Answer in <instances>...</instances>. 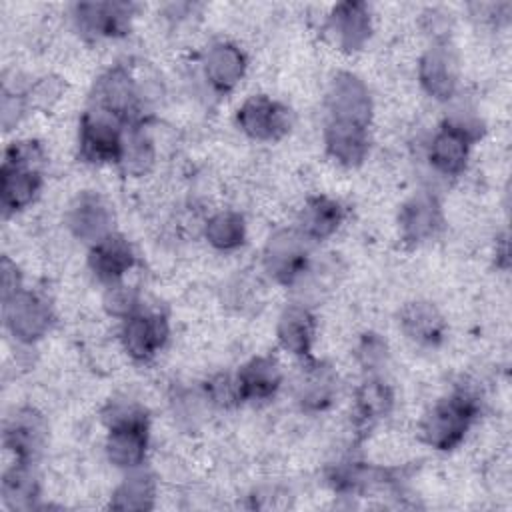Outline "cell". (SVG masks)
I'll list each match as a JSON object with an SVG mask.
<instances>
[{
    "label": "cell",
    "mask_w": 512,
    "mask_h": 512,
    "mask_svg": "<svg viewBox=\"0 0 512 512\" xmlns=\"http://www.w3.org/2000/svg\"><path fill=\"white\" fill-rule=\"evenodd\" d=\"M108 424L106 454L118 468H136L144 462L148 448V418L136 404H112L104 412Z\"/></svg>",
    "instance_id": "6da1fadb"
},
{
    "label": "cell",
    "mask_w": 512,
    "mask_h": 512,
    "mask_svg": "<svg viewBox=\"0 0 512 512\" xmlns=\"http://www.w3.org/2000/svg\"><path fill=\"white\" fill-rule=\"evenodd\" d=\"M204 236L210 246L218 250H234L242 246L246 238V224L238 212L224 210L214 214L204 228Z\"/></svg>",
    "instance_id": "f546056e"
},
{
    "label": "cell",
    "mask_w": 512,
    "mask_h": 512,
    "mask_svg": "<svg viewBox=\"0 0 512 512\" xmlns=\"http://www.w3.org/2000/svg\"><path fill=\"white\" fill-rule=\"evenodd\" d=\"M326 152L342 166H360L368 154V128L348 122H326Z\"/></svg>",
    "instance_id": "44dd1931"
},
{
    "label": "cell",
    "mask_w": 512,
    "mask_h": 512,
    "mask_svg": "<svg viewBox=\"0 0 512 512\" xmlns=\"http://www.w3.org/2000/svg\"><path fill=\"white\" fill-rule=\"evenodd\" d=\"M156 484L150 474L134 472L114 490L110 506L116 510H150L154 506Z\"/></svg>",
    "instance_id": "f1b7e54d"
},
{
    "label": "cell",
    "mask_w": 512,
    "mask_h": 512,
    "mask_svg": "<svg viewBox=\"0 0 512 512\" xmlns=\"http://www.w3.org/2000/svg\"><path fill=\"white\" fill-rule=\"evenodd\" d=\"M134 6L128 2H82L74 6L78 30L92 38L124 36L130 28Z\"/></svg>",
    "instance_id": "30bf717a"
},
{
    "label": "cell",
    "mask_w": 512,
    "mask_h": 512,
    "mask_svg": "<svg viewBox=\"0 0 512 512\" xmlns=\"http://www.w3.org/2000/svg\"><path fill=\"white\" fill-rule=\"evenodd\" d=\"M328 30L344 52L360 50L372 32L370 8L364 2H340L328 16Z\"/></svg>",
    "instance_id": "9a60e30c"
},
{
    "label": "cell",
    "mask_w": 512,
    "mask_h": 512,
    "mask_svg": "<svg viewBox=\"0 0 512 512\" xmlns=\"http://www.w3.org/2000/svg\"><path fill=\"white\" fill-rule=\"evenodd\" d=\"M478 414V398L470 390H456L438 400L422 420V438L436 450H450L462 442Z\"/></svg>",
    "instance_id": "7a4b0ae2"
},
{
    "label": "cell",
    "mask_w": 512,
    "mask_h": 512,
    "mask_svg": "<svg viewBox=\"0 0 512 512\" xmlns=\"http://www.w3.org/2000/svg\"><path fill=\"white\" fill-rule=\"evenodd\" d=\"M4 316L8 330L24 344H32L42 338L52 324L50 304L42 296L26 290H20L4 302Z\"/></svg>",
    "instance_id": "9c48e42d"
},
{
    "label": "cell",
    "mask_w": 512,
    "mask_h": 512,
    "mask_svg": "<svg viewBox=\"0 0 512 512\" xmlns=\"http://www.w3.org/2000/svg\"><path fill=\"white\" fill-rule=\"evenodd\" d=\"M104 310L116 318H128L138 312V294L134 288L124 286L120 282L110 284L104 294Z\"/></svg>",
    "instance_id": "4dcf8cb0"
},
{
    "label": "cell",
    "mask_w": 512,
    "mask_h": 512,
    "mask_svg": "<svg viewBox=\"0 0 512 512\" xmlns=\"http://www.w3.org/2000/svg\"><path fill=\"white\" fill-rule=\"evenodd\" d=\"M124 124L116 118L88 108L80 120L78 156L88 164H110L120 160Z\"/></svg>",
    "instance_id": "277c9868"
},
{
    "label": "cell",
    "mask_w": 512,
    "mask_h": 512,
    "mask_svg": "<svg viewBox=\"0 0 512 512\" xmlns=\"http://www.w3.org/2000/svg\"><path fill=\"white\" fill-rule=\"evenodd\" d=\"M154 144L150 136L144 132L142 122L130 124L124 128L122 136V152L118 164L128 176H144L154 166Z\"/></svg>",
    "instance_id": "4316f807"
},
{
    "label": "cell",
    "mask_w": 512,
    "mask_h": 512,
    "mask_svg": "<svg viewBox=\"0 0 512 512\" xmlns=\"http://www.w3.org/2000/svg\"><path fill=\"white\" fill-rule=\"evenodd\" d=\"M64 84L60 78L54 76H46L42 80H38L26 94V106L28 108H38V110H48L52 108V104L62 96Z\"/></svg>",
    "instance_id": "d6a6232c"
},
{
    "label": "cell",
    "mask_w": 512,
    "mask_h": 512,
    "mask_svg": "<svg viewBox=\"0 0 512 512\" xmlns=\"http://www.w3.org/2000/svg\"><path fill=\"white\" fill-rule=\"evenodd\" d=\"M206 394L216 406H222V408H230L242 402L236 376L232 378L228 374H216L214 378H210L206 382Z\"/></svg>",
    "instance_id": "836d02e7"
},
{
    "label": "cell",
    "mask_w": 512,
    "mask_h": 512,
    "mask_svg": "<svg viewBox=\"0 0 512 512\" xmlns=\"http://www.w3.org/2000/svg\"><path fill=\"white\" fill-rule=\"evenodd\" d=\"M238 126L254 140H280L294 124L292 110L268 96H250L238 108Z\"/></svg>",
    "instance_id": "ba28073f"
},
{
    "label": "cell",
    "mask_w": 512,
    "mask_h": 512,
    "mask_svg": "<svg viewBox=\"0 0 512 512\" xmlns=\"http://www.w3.org/2000/svg\"><path fill=\"white\" fill-rule=\"evenodd\" d=\"M294 392L304 410H324L332 404L336 394V372L326 362H308L296 378Z\"/></svg>",
    "instance_id": "d6986e66"
},
{
    "label": "cell",
    "mask_w": 512,
    "mask_h": 512,
    "mask_svg": "<svg viewBox=\"0 0 512 512\" xmlns=\"http://www.w3.org/2000/svg\"><path fill=\"white\" fill-rule=\"evenodd\" d=\"M342 220L344 208L340 206V202L328 196H312L308 198L300 212L298 230L306 240L318 242L332 236L342 224Z\"/></svg>",
    "instance_id": "d4e9b609"
},
{
    "label": "cell",
    "mask_w": 512,
    "mask_h": 512,
    "mask_svg": "<svg viewBox=\"0 0 512 512\" xmlns=\"http://www.w3.org/2000/svg\"><path fill=\"white\" fill-rule=\"evenodd\" d=\"M88 264L98 280L116 284L134 266V252L124 236L112 232L92 244Z\"/></svg>",
    "instance_id": "e0dca14e"
},
{
    "label": "cell",
    "mask_w": 512,
    "mask_h": 512,
    "mask_svg": "<svg viewBox=\"0 0 512 512\" xmlns=\"http://www.w3.org/2000/svg\"><path fill=\"white\" fill-rule=\"evenodd\" d=\"M418 78L432 98L446 102L454 96L458 86V60L448 42L438 40L422 54Z\"/></svg>",
    "instance_id": "8fae6325"
},
{
    "label": "cell",
    "mask_w": 512,
    "mask_h": 512,
    "mask_svg": "<svg viewBox=\"0 0 512 512\" xmlns=\"http://www.w3.org/2000/svg\"><path fill=\"white\" fill-rule=\"evenodd\" d=\"M402 332L420 346H438L446 334V322L440 310L430 302H410L400 312Z\"/></svg>",
    "instance_id": "603a6c76"
},
{
    "label": "cell",
    "mask_w": 512,
    "mask_h": 512,
    "mask_svg": "<svg viewBox=\"0 0 512 512\" xmlns=\"http://www.w3.org/2000/svg\"><path fill=\"white\" fill-rule=\"evenodd\" d=\"M28 110L26 98L16 92H4L2 96V124L6 130L12 128L20 120V116Z\"/></svg>",
    "instance_id": "d590c367"
},
{
    "label": "cell",
    "mask_w": 512,
    "mask_h": 512,
    "mask_svg": "<svg viewBox=\"0 0 512 512\" xmlns=\"http://www.w3.org/2000/svg\"><path fill=\"white\" fill-rule=\"evenodd\" d=\"M46 430V422L36 410L22 408L6 422L4 444L14 452L18 462L32 464V460L44 448Z\"/></svg>",
    "instance_id": "2e32d148"
},
{
    "label": "cell",
    "mask_w": 512,
    "mask_h": 512,
    "mask_svg": "<svg viewBox=\"0 0 512 512\" xmlns=\"http://www.w3.org/2000/svg\"><path fill=\"white\" fill-rule=\"evenodd\" d=\"M356 356L366 372H376L386 364L388 346L378 334H364L356 348Z\"/></svg>",
    "instance_id": "1f68e13d"
},
{
    "label": "cell",
    "mask_w": 512,
    "mask_h": 512,
    "mask_svg": "<svg viewBox=\"0 0 512 512\" xmlns=\"http://www.w3.org/2000/svg\"><path fill=\"white\" fill-rule=\"evenodd\" d=\"M40 168L2 162L0 168V204L6 214L26 208L40 192Z\"/></svg>",
    "instance_id": "ac0fdd59"
},
{
    "label": "cell",
    "mask_w": 512,
    "mask_h": 512,
    "mask_svg": "<svg viewBox=\"0 0 512 512\" xmlns=\"http://www.w3.org/2000/svg\"><path fill=\"white\" fill-rule=\"evenodd\" d=\"M392 390L380 378H368L356 390L354 400V414L356 426L360 430H370L380 418H384L392 410Z\"/></svg>",
    "instance_id": "484cf974"
},
{
    "label": "cell",
    "mask_w": 512,
    "mask_h": 512,
    "mask_svg": "<svg viewBox=\"0 0 512 512\" xmlns=\"http://www.w3.org/2000/svg\"><path fill=\"white\" fill-rule=\"evenodd\" d=\"M2 498L10 508H32L38 498V480L26 462H14L10 470L4 472L2 478Z\"/></svg>",
    "instance_id": "83f0119b"
},
{
    "label": "cell",
    "mask_w": 512,
    "mask_h": 512,
    "mask_svg": "<svg viewBox=\"0 0 512 512\" xmlns=\"http://www.w3.org/2000/svg\"><path fill=\"white\" fill-rule=\"evenodd\" d=\"M246 70L244 52L230 42H216L206 50L204 76L218 92L232 90Z\"/></svg>",
    "instance_id": "ffe728a7"
},
{
    "label": "cell",
    "mask_w": 512,
    "mask_h": 512,
    "mask_svg": "<svg viewBox=\"0 0 512 512\" xmlns=\"http://www.w3.org/2000/svg\"><path fill=\"white\" fill-rule=\"evenodd\" d=\"M236 384L242 402L268 400L278 392L282 384V372L272 356H256L238 370Z\"/></svg>",
    "instance_id": "7402d4cb"
},
{
    "label": "cell",
    "mask_w": 512,
    "mask_h": 512,
    "mask_svg": "<svg viewBox=\"0 0 512 512\" xmlns=\"http://www.w3.org/2000/svg\"><path fill=\"white\" fill-rule=\"evenodd\" d=\"M92 108L106 112L120 124H140L142 118V94L140 86L124 66H114L106 70L94 84Z\"/></svg>",
    "instance_id": "3957f363"
},
{
    "label": "cell",
    "mask_w": 512,
    "mask_h": 512,
    "mask_svg": "<svg viewBox=\"0 0 512 512\" xmlns=\"http://www.w3.org/2000/svg\"><path fill=\"white\" fill-rule=\"evenodd\" d=\"M308 242L298 228L276 230L268 238L262 254L268 276L286 286L298 282L308 270Z\"/></svg>",
    "instance_id": "5b68a950"
},
{
    "label": "cell",
    "mask_w": 512,
    "mask_h": 512,
    "mask_svg": "<svg viewBox=\"0 0 512 512\" xmlns=\"http://www.w3.org/2000/svg\"><path fill=\"white\" fill-rule=\"evenodd\" d=\"M316 320L312 312L300 304H290L282 310L278 318V340L284 350L292 352L294 356H308L314 344Z\"/></svg>",
    "instance_id": "cb8c5ba5"
},
{
    "label": "cell",
    "mask_w": 512,
    "mask_h": 512,
    "mask_svg": "<svg viewBox=\"0 0 512 512\" xmlns=\"http://www.w3.org/2000/svg\"><path fill=\"white\" fill-rule=\"evenodd\" d=\"M66 222L70 232L90 246L102 240L104 236L112 234V222L114 214L106 200L96 192H82L76 196V200L70 204Z\"/></svg>",
    "instance_id": "4fadbf2b"
},
{
    "label": "cell",
    "mask_w": 512,
    "mask_h": 512,
    "mask_svg": "<svg viewBox=\"0 0 512 512\" xmlns=\"http://www.w3.org/2000/svg\"><path fill=\"white\" fill-rule=\"evenodd\" d=\"M480 138V126L464 120H448L434 134L428 150L430 164L444 176L464 172L472 144Z\"/></svg>",
    "instance_id": "8992f818"
},
{
    "label": "cell",
    "mask_w": 512,
    "mask_h": 512,
    "mask_svg": "<svg viewBox=\"0 0 512 512\" xmlns=\"http://www.w3.org/2000/svg\"><path fill=\"white\" fill-rule=\"evenodd\" d=\"M120 340L124 350L138 362H148L168 340V322L162 314L136 312L124 318Z\"/></svg>",
    "instance_id": "7c38bea8"
},
{
    "label": "cell",
    "mask_w": 512,
    "mask_h": 512,
    "mask_svg": "<svg viewBox=\"0 0 512 512\" xmlns=\"http://www.w3.org/2000/svg\"><path fill=\"white\" fill-rule=\"evenodd\" d=\"M0 282H2V302H8L12 296H16L22 290V278L16 268V264L4 256L0 264Z\"/></svg>",
    "instance_id": "e575fe53"
},
{
    "label": "cell",
    "mask_w": 512,
    "mask_h": 512,
    "mask_svg": "<svg viewBox=\"0 0 512 512\" xmlns=\"http://www.w3.org/2000/svg\"><path fill=\"white\" fill-rule=\"evenodd\" d=\"M442 220V206L438 198L430 192H416L400 208V236L406 244L426 242L438 234Z\"/></svg>",
    "instance_id": "5bb4252c"
},
{
    "label": "cell",
    "mask_w": 512,
    "mask_h": 512,
    "mask_svg": "<svg viewBox=\"0 0 512 512\" xmlns=\"http://www.w3.org/2000/svg\"><path fill=\"white\" fill-rule=\"evenodd\" d=\"M326 110L328 120L368 128L372 120V98L368 86L350 72H338L328 86Z\"/></svg>",
    "instance_id": "52a82bcc"
}]
</instances>
